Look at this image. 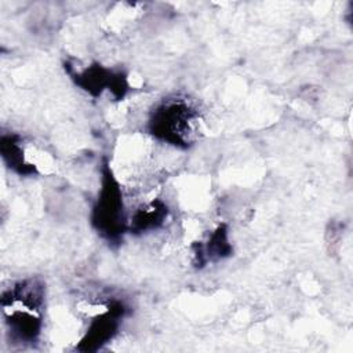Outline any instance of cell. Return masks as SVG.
<instances>
[{"label": "cell", "mask_w": 353, "mask_h": 353, "mask_svg": "<svg viewBox=\"0 0 353 353\" xmlns=\"http://www.w3.org/2000/svg\"><path fill=\"white\" fill-rule=\"evenodd\" d=\"M121 192L112 175H108V182L102 188L98 205L95 207V223L102 233L113 236L124 229L125 218L123 211Z\"/></svg>", "instance_id": "3957f363"}, {"label": "cell", "mask_w": 353, "mask_h": 353, "mask_svg": "<svg viewBox=\"0 0 353 353\" xmlns=\"http://www.w3.org/2000/svg\"><path fill=\"white\" fill-rule=\"evenodd\" d=\"M44 287L36 279L14 283L1 295V310L11 338L29 343L34 342L43 324Z\"/></svg>", "instance_id": "6da1fadb"}, {"label": "cell", "mask_w": 353, "mask_h": 353, "mask_svg": "<svg viewBox=\"0 0 353 353\" xmlns=\"http://www.w3.org/2000/svg\"><path fill=\"white\" fill-rule=\"evenodd\" d=\"M199 112L185 99H168L152 114L150 132L174 146L192 145L200 132Z\"/></svg>", "instance_id": "7a4b0ae2"}]
</instances>
